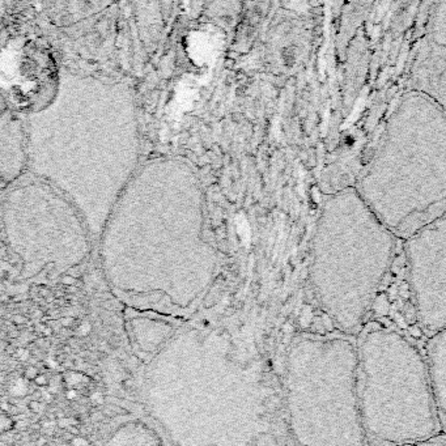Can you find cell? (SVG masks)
Listing matches in <instances>:
<instances>
[{"label":"cell","instance_id":"obj_2","mask_svg":"<svg viewBox=\"0 0 446 446\" xmlns=\"http://www.w3.org/2000/svg\"><path fill=\"white\" fill-rule=\"evenodd\" d=\"M399 242L355 187L324 202L312 243L309 276L318 305L342 334L351 335L361 327Z\"/></svg>","mask_w":446,"mask_h":446},{"label":"cell","instance_id":"obj_9","mask_svg":"<svg viewBox=\"0 0 446 446\" xmlns=\"http://www.w3.org/2000/svg\"><path fill=\"white\" fill-rule=\"evenodd\" d=\"M397 446H446V435L445 433H441V435L436 436L433 439L425 440V441H419V443L404 444V445Z\"/></svg>","mask_w":446,"mask_h":446},{"label":"cell","instance_id":"obj_8","mask_svg":"<svg viewBox=\"0 0 446 446\" xmlns=\"http://www.w3.org/2000/svg\"><path fill=\"white\" fill-rule=\"evenodd\" d=\"M428 40L446 50V3L435 4L428 26Z\"/></svg>","mask_w":446,"mask_h":446},{"label":"cell","instance_id":"obj_3","mask_svg":"<svg viewBox=\"0 0 446 446\" xmlns=\"http://www.w3.org/2000/svg\"><path fill=\"white\" fill-rule=\"evenodd\" d=\"M358 397L370 446L419 443L444 433L425 356L402 332L372 326L357 340Z\"/></svg>","mask_w":446,"mask_h":446},{"label":"cell","instance_id":"obj_1","mask_svg":"<svg viewBox=\"0 0 446 446\" xmlns=\"http://www.w3.org/2000/svg\"><path fill=\"white\" fill-rule=\"evenodd\" d=\"M355 190L401 241L445 215V109L424 93H405Z\"/></svg>","mask_w":446,"mask_h":446},{"label":"cell","instance_id":"obj_6","mask_svg":"<svg viewBox=\"0 0 446 446\" xmlns=\"http://www.w3.org/2000/svg\"><path fill=\"white\" fill-rule=\"evenodd\" d=\"M1 87L16 110H45L59 90L54 58L36 41L16 38L1 52Z\"/></svg>","mask_w":446,"mask_h":446},{"label":"cell","instance_id":"obj_7","mask_svg":"<svg viewBox=\"0 0 446 446\" xmlns=\"http://www.w3.org/2000/svg\"><path fill=\"white\" fill-rule=\"evenodd\" d=\"M425 358L436 407L446 435V327L429 336Z\"/></svg>","mask_w":446,"mask_h":446},{"label":"cell","instance_id":"obj_4","mask_svg":"<svg viewBox=\"0 0 446 446\" xmlns=\"http://www.w3.org/2000/svg\"><path fill=\"white\" fill-rule=\"evenodd\" d=\"M288 411L300 446H366L358 397L357 342L306 335L288 356Z\"/></svg>","mask_w":446,"mask_h":446},{"label":"cell","instance_id":"obj_5","mask_svg":"<svg viewBox=\"0 0 446 446\" xmlns=\"http://www.w3.org/2000/svg\"><path fill=\"white\" fill-rule=\"evenodd\" d=\"M417 321L431 336L446 327V214L403 241Z\"/></svg>","mask_w":446,"mask_h":446}]
</instances>
